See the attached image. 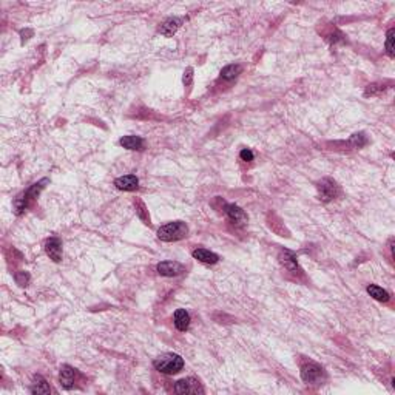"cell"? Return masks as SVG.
I'll list each match as a JSON object with an SVG mask.
<instances>
[{"label": "cell", "instance_id": "4", "mask_svg": "<svg viewBox=\"0 0 395 395\" xmlns=\"http://www.w3.org/2000/svg\"><path fill=\"white\" fill-rule=\"evenodd\" d=\"M175 392L179 395L184 394H204V389L201 386V383L193 377L189 378H182L175 385Z\"/></svg>", "mask_w": 395, "mask_h": 395}, {"label": "cell", "instance_id": "21", "mask_svg": "<svg viewBox=\"0 0 395 395\" xmlns=\"http://www.w3.org/2000/svg\"><path fill=\"white\" fill-rule=\"evenodd\" d=\"M386 53L389 57H394V28H391L386 34Z\"/></svg>", "mask_w": 395, "mask_h": 395}, {"label": "cell", "instance_id": "14", "mask_svg": "<svg viewBox=\"0 0 395 395\" xmlns=\"http://www.w3.org/2000/svg\"><path fill=\"white\" fill-rule=\"evenodd\" d=\"M119 144L127 148V150H142L144 147V139L141 136H134V134H130V136H124Z\"/></svg>", "mask_w": 395, "mask_h": 395}, {"label": "cell", "instance_id": "20", "mask_svg": "<svg viewBox=\"0 0 395 395\" xmlns=\"http://www.w3.org/2000/svg\"><path fill=\"white\" fill-rule=\"evenodd\" d=\"M351 144L355 147V148H362L367 144V137L364 133H355L352 137H351Z\"/></svg>", "mask_w": 395, "mask_h": 395}, {"label": "cell", "instance_id": "1", "mask_svg": "<svg viewBox=\"0 0 395 395\" xmlns=\"http://www.w3.org/2000/svg\"><path fill=\"white\" fill-rule=\"evenodd\" d=\"M153 364L159 372L173 375V374H178L184 367V360L178 354H162L155 360Z\"/></svg>", "mask_w": 395, "mask_h": 395}, {"label": "cell", "instance_id": "13", "mask_svg": "<svg viewBox=\"0 0 395 395\" xmlns=\"http://www.w3.org/2000/svg\"><path fill=\"white\" fill-rule=\"evenodd\" d=\"M193 258L201 261L204 264H216L219 261V257L216 253L207 250V249H196L193 250Z\"/></svg>", "mask_w": 395, "mask_h": 395}, {"label": "cell", "instance_id": "7", "mask_svg": "<svg viewBox=\"0 0 395 395\" xmlns=\"http://www.w3.org/2000/svg\"><path fill=\"white\" fill-rule=\"evenodd\" d=\"M318 190H320V199L328 202L336 196V192H338V187L332 179H323L318 184Z\"/></svg>", "mask_w": 395, "mask_h": 395}, {"label": "cell", "instance_id": "15", "mask_svg": "<svg viewBox=\"0 0 395 395\" xmlns=\"http://www.w3.org/2000/svg\"><path fill=\"white\" fill-rule=\"evenodd\" d=\"M175 326L178 330L185 332L190 326V315L185 309H178L175 312Z\"/></svg>", "mask_w": 395, "mask_h": 395}, {"label": "cell", "instance_id": "8", "mask_svg": "<svg viewBox=\"0 0 395 395\" xmlns=\"http://www.w3.org/2000/svg\"><path fill=\"white\" fill-rule=\"evenodd\" d=\"M45 252L54 263H59L62 260V244H61V241L57 238H50L45 244Z\"/></svg>", "mask_w": 395, "mask_h": 395}, {"label": "cell", "instance_id": "12", "mask_svg": "<svg viewBox=\"0 0 395 395\" xmlns=\"http://www.w3.org/2000/svg\"><path fill=\"white\" fill-rule=\"evenodd\" d=\"M278 260H280V263L286 267L287 270H290V272H296L298 270V261H296V257H295L294 252L283 250L280 253V257H278Z\"/></svg>", "mask_w": 395, "mask_h": 395}, {"label": "cell", "instance_id": "11", "mask_svg": "<svg viewBox=\"0 0 395 395\" xmlns=\"http://www.w3.org/2000/svg\"><path fill=\"white\" fill-rule=\"evenodd\" d=\"M181 23H182V19L170 17V19H167V20L159 27V33H161V34H164V36H167V37H170V36H173V34H175V33L179 30Z\"/></svg>", "mask_w": 395, "mask_h": 395}, {"label": "cell", "instance_id": "22", "mask_svg": "<svg viewBox=\"0 0 395 395\" xmlns=\"http://www.w3.org/2000/svg\"><path fill=\"white\" fill-rule=\"evenodd\" d=\"M14 280H16V283H17L20 287H25V286H28V283H30V273H28V272H17V273L14 275Z\"/></svg>", "mask_w": 395, "mask_h": 395}, {"label": "cell", "instance_id": "18", "mask_svg": "<svg viewBox=\"0 0 395 395\" xmlns=\"http://www.w3.org/2000/svg\"><path fill=\"white\" fill-rule=\"evenodd\" d=\"M226 213L230 218V221H233V223H239V221L246 219V213H244L241 208L238 205H235V204H227L226 205Z\"/></svg>", "mask_w": 395, "mask_h": 395}, {"label": "cell", "instance_id": "9", "mask_svg": "<svg viewBox=\"0 0 395 395\" xmlns=\"http://www.w3.org/2000/svg\"><path fill=\"white\" fill-rule=\"evenodd\" d=\"M114 185L118 187L119 190H124V192H133L137 189L139 185V179L136 175H125V176H121L114 181Z\"/></svg>", "mask_w": 395, "mask_h": 395}, {"label": "cell", "instance_id": "10", "mask_svg": "<svg viewBox=\"0 0 395 395\" xmlns=\"http://www.w3.org/2000/svg\"><path fill=\"white\" fill-rule=\"evenodd\" d=\"M74 377H76V370L71 367V366H68V364H64L61 367V385L62 388L65 389H71L73 385H74Z\"/></svg>", "mask_w": 395, "mask_h": 395}, {"label": "cell", "instance_id": "19", "mask_svg": "<svg viewBox=\"0 0 395 395\" xmlns=\"http://www.w3.org/2000/svg\"><path fill=\"white\" fill-rule=\"evenodd\" d=\"M241 69L242 68L239 65H227L223 68V71H221V77L226 80H233L235 77L241 74Z\"/></svg>", "mask_w": 395, "mask_h": 395}, {"label": "cell", "instance_id": "24", "mask_svg": "<svg viewBox=\"0 0 395 395\" xmlns=\"http://www.w3.org/2000/svg\"><path fill=\"white\" fill-rule=\"evenodd\" d=\"M239 158H241V161H244V162H250V161H253V153L250 152L249 148H244L242 152L239 153Z\"/></svg>", "mask_w": 395, "mask_h": 395}, {"label": "cell", "instance_id": "6", "mask_svg": "<svg viewBox=\"0 0 395 395\" xmlns=\"http://www.w3.org/2000/svg\"><path fill=\"white\" fill-rule=\"evenodd\" d=\"M158 273L162 276H178L185 272V267L176 261H162L158 264Z\"/></svg>", "mask_w": 395, "mask_h": 395}, {"label": "cell", "instance_id": "3", "mask_svg": "<svg viewBox=\"0 0 395 395\" xmlns=\"http://www.w3.org/2000/svg\"><path fill=\"white\" fill-rule=\"evenodd\" d=\"M45 184H48V179H42V181H39L37 184H34L33 187H30L25 193H22L17 199L14 201V208H16V213L17 215H20L23 210H25V208L30 205V202L33 201V199H36V198L39 196V193H40V190L45 187Z\"/></svg>", "mask_w": 395, "mask_h": 395}, {"label": "cell", "instance_id": "17", "mask_svg": "<svg viewBox=\"0 0 395 395\" xmlns=\"http://www.w3.org/2000/svg\"><path fill=\"white\" fill-rule=\"evenodd\" d=\"M31 392L33 394H50V385L46 383V380L42 375H36L33 378V385H31Z\"/></svg>", "mask_w": 395, "mask_h": 395}, {"label": "cell", "instance_id": "25", "mask_svg": "<svg viewBox=\"0 0 395 395\" xmlns=\"http://www.w3.org/2000/svg\"><path fill=\"white\" fill-rule=\"evenodd\" d=\"M192 79H193V68H187V69H185V73H184V84L190 85Z\"/></svg>", "mask_w": 395, "mask_h": 395}, {"label": "cell", "instance_id": "23", "mask_svg": "<svg viewBox=\"0 0 395 395\" xmlns=\"http://www.w3.org/2000/svg\"><path fill=\"white\" fill-rule=\"evenodd\" d=\"M385 90V85H381V84H372V85H369L367 88H366V93L364 95L366 96H374V95H377V93H380V91H383Z\"/></svg>", "mask_w": 395, "mask_h": 395}, {"label": "cell", "instance_id": "5", "mask_svg": "<svg viewBox=\"0 0 395 395\" xmlns=\"http://www.w3.org/2000/svg\"><path fill=\"white\" fill-rule=\"evenodd\" d=\"M323 375V367L313 362H309L301 366V378L306 383H315Z\"/></svg>", "mask_w": 395, "mask_h": 395}, {"label": "cell", "instance_id": "16", "mask_svg": "<svg viewBox=\"0 0 395 395\" xmlns=\"http://www.w3.org/2000/svg\"><path fill=\"white\" fill-rule=\"evenodd\" d=\"M367 294L372 296L374 299L380 301V303H386V301H389V298H391L388 290H385V289L380 287V286H375V284L367 286Z\"/></svg>", "mask_w": 395, "mask_h": 395}, {"label": "cell", "instance_id": "2", "mask_svg": "<svg viewBox=\"0 0 395 395\" xmlns=\"http://www.w3.org/2000/svg\"><path fill=\"white\" fill-rule=\"evenodd\" d=\"M187 233H189L187 224L182 223V221H173V223H168L165 226L159 227L158 238L165 242H173V241H179L185 238Z\"/></svg>", "mask_w": 395, "mask_h": 395}]
</instances>
